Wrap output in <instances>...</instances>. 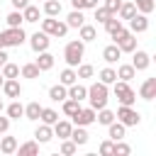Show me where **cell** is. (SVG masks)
Returning <instances> with one entry per match:
<instances>
[{
	"label": "cell",
	"mask_w": 156,
	"mask_h": 156,
	"mask_svg": "<svg viewBox=\"0 0 156 156\" xmlns=\"http://www.w3.org/2000/svg\"><path fill=\"white\" fill-rule=\"evenodd\" d=\"M24 39H27V34H24V29H22V27H7V29L2 32L5 49H7V46H22V44H24Z\"/></svg>",
	"instance_id": "5"
},
{
	"label": "cell",
	"mask_w": 156,
	"mask_h": 156,
	"mask_svg": "<svg viewBox=\"0 0 156 156\" xmlns=\"http://www.w3.org/2000/svg\"><path fill=\"white\" fill-rule=\"evenodd\" d=\"M112 146H115V141H112V139H110V141H102V144H100V154L112 156Z\"/></svg>",
	"instance_id": "48"
},
{
	"label": "cell",
	"mask_w": 156,
	"mask_h": 156,
	"mask_svg": "<svg viewBox=\"0 0 156 156\" xmlns=\"http://www.w3.org/2000/svg\"><path fill=\"white\" fill-rule=\"evenodd\" d=\"M78 110H80V102H78V100H73V98H66V100H63V112H66L68 117H73Z\"/></svg>",
	"instance_id": "32"
},
{
	"label": "cell",
	"mask_w": 156,
	"mask_h": 156,
	"mask_svg": "<svg viewBox=\"0 0 156 156\" xmlns=\"http://www.w3.org/2000/svg\"><path fill=\"white\" fill-rule=\"evenodd\" d=\"M17 151H20V156H34V154H39V141H27V144L17 146Z\"/></svg>",
	"instance_id": "26"
},
{
	"label": "cell",
	"mask_w": 156,
	"mask_h": 156,
	"mask_svg": "<svg viewBox=\"0 0 156 156\" xmlns=\"http://www.w3.org/2000/svg\"><path fill=\"white\" fill-rule=\"evenodd\" d=\"M107 136L112 139V141H119V139H124V124L122 122H110L107 124Z\"/></svg>",
	"instance_id": "17"
},
{
	"label": "cell",
	"mask_w": 156,
	"mask_h": 156,
	"mask_svg": "<svg viewBox=\"0 0 156 156\" xmlns=\"http://www.w3.org/2000/svg\"><path fill=\"white\" fill-rule=\"evenodd\" d=\"M22 20H24V22H39V7L27 5V7L22 10Z\"/></svg>",
	"instance_id": "27"
},
{
	"label": "cell",
	"mask_w": 156,
	"mask_h": 156,
	"mask_svg": "<svg viewBox=\"0 0 156 156\" xmlns=\"http://www.w3.org/2000/svg\"><path fill=\"white\" fill-rule=\"evenodd\" d=\"M73 10H88V7H98V0H71Z\"/></svg>",
	"instance_id": "42"
},
{
	"label": "cell",
	"mask_w": 156,
	"mask_h": 156,
	"mask_svg": "<svg viewBox=\"0 0 156 156\" xmlns=\"http://www.w3.org/2000/svg\"><path fill=\"white\" fill-rule=\"evenodd\" d=\"M34 136H37V141L39 144H46V141H51V136H54V129H51V124H39L37 127V132H34Z\"/></svg>",
	"instance_id": "15"
},
{
	"label": "cell",
	"mask_w": 156,
	"mask_h": 156,
	"mask_svg": "<svg viewBox=\"0 0 156 156\" xmlns=\"http://www.w3.org/2000/svg\"><path fill=\"white\" fill-rule=\"evenodd\" d=\"M115 117H117L124 127H136V124H139V119H141V117H139V112H136L132 105H122V107L117 110V115H115Z\"/></svg>",
	"instance_id": "6"
},
{
	"label": "cell",
	"mask_w": 156,
	"mask_h": 156,
	"mask_svg": "<svg viewBox=\"0 0 156 156\" xmlns=\"http://www.w3.org/2000/svg\"><path fill=\"white\" fill-rule=\"evenodd\" d=\"M88 100H90V107L93 110H102V107H107V85L105 83H93L90 88H88Z\"/></svg>",
	"instance_id": "1"
},
{
	"label": "cell",
	"mask_w": 156,
	"mask_h": 156,
	"mask_svg": "<svg viewBox=\"0 0 156 156\" xmlns=\"http://www.w3.org/2000/svg\"><path fill=\"white\" fill-rule=\"evenodd\" d=\"M112 39H115V44L119 46V51H134V49H136V39H134V34L127 32V29H122V32L115 34Z\"/></svg>",
	"instance_id": "7"
},
{
	"label": "cell",
	"mask_w": 156,
	"mask_h": 156,
	"mask_svg": "<svg viewBox=\"0 0 156 156\" xmlns=\"http://www.w3.org/2000/svg\"><path fill=\"white\" fill-rule=\"evenodd\" d=\"M112 93H115V98H117L122 105H134V102H136V93L129 88V83H127V80H115Z\"/></svg>",
	"instance_id": "3"
},
{
	"label": "cell",
	"mask_w": 156,
	"mask_h": 156,
	"mask_svg": "<svg viewBox=\"0 0 156 156\" xmlns=\"http://www.w3.org/2000/svg\"><path fill=\"white\" fill-rule=\"evenodd\" d=\"M2 76H5V78H17V76H20V66L5 61V66H2Z\"/></svg>",
	"instance_id": "40"
},
{
	"label": "cell",
	"mask_w": 156,
	"mask_h": 156,
	"mask_svg": "<svg viewBox=\"0 0 156 156\" xmlns=\"http://www.w3.org/2000/svg\"><path fill=\"white\" fill-rule=\"evenodd\" d=\"M0 49H5V41H2V32H0Z\"/></svg>",
	"instance_id": "52"
},
{
	"label": "cell",
	"mask_w": 156,
	"mask_h": 156,
	"mask_svg": "<svg viewBox=\"0 0 156 156\" xmlns=\"http://www.w3.org/2000/svg\"><path fill=\"white\" fill-rule=\"evenodd\" d=\"M149 63H151V56L146 51H136L134 49V61H132L134 71H144V68H149Z\"/></svg>",
	"instance_id": "11"
},
{
	"label": "cell",
	"mask_w": 156,
	"mask_h": 156,
	"mask_svg": "<svg viewBox=\"0 0 156 156\" xmlns=\"http://www.w3.org/2000/svg\"><path fill=\"white\" fill-rule=\"evenodd\" d=\"M49 44H51V39H49V34L46 32H37V34H32L29 37V46L39 54V51H46L49 49Z\"/></svg>",
	"instance_id": "10"
},
{
	"label": "cell",
	"mask_w": 156,
	"mask_h": 156,
	"mask_svg": "<svg viewBox=\"0 0 156 156\" xmlns=\"http://www.w3.org/2000/svg\"><path fill=\"white\" fill-rule=\"evenodd\" d=\"M2 83H5V76H2V73H0V88H2Z\"/></svg>",
	"instance_id": "53"
},
{
	"label": "cell",
	"mask_w": 156,
	"mask_h": 156,
	"mask_svg": "<svg viewBox=\"0 0 156 156\" xmlns=\"http://www.w3.org/2000/svg\"><path fill=\"white\" fill-rule=\"evenodd\" d=\"M44 12H46V17L61 15V2H58V0H46V2H44Z\"/></svg>",
	"instance_id": "29"
},
{
	"label": "cell",
	"mask_w": 156,
	"mask_h": 156,
	"mask_svg": "<svg viewBox=\"0 0 156 156\" xmlns=\"http://www.w3.org/2000/svg\"><path fill=\"white\" fill-rule=\"evenodd\" d=\"M58 80H61V83L68 88L71 83H76V80H78V76H76V71L68 66V68H63V71H61V78H58Z\"/></svg>",
	"instance_id": "31"
},
{
	"label": "cell",
	"mask_w": 156,
	"mask_h": 156,
	"mask_svg": "<svg viewBox=\"0 0 156 156\" xmlns=\"http://www.w3.org/2000/svg\"><path fill=\"white\" fill-rule=\"evenodd\" d=\"M71 129H73L71 122H61V119L54 122V134H56L58 139H68V136H71Z\"/></svg>",
	"instance_id": "16"
},
{
	"label": "cell",
	"mask_w": 156,
	"mask_h": 156,
	"mask_svg": "<svg viewBox=\"0 0 156 156\" xmlns=\"http://www.w3.org/2000/svg\"><path fill=\"white\" fill-rule=\"evenodd\" d=\"M83 54H85V41H68L66 49H63V58H66V63H68L71 68L80 63Z\"/></svg>",
	"instance_id": "2"
},
{
	"label": "cell",
	"mask_w": 156,
	"mask_h": 156,
	"mask_svg": "<svg viewBox=\"0 0 156 156\" xmlns=\"http://www.w3.org/2000/svg\"><path fill=\"white\" fill-rule=\"evenodd\" d=\"M78 29H80V41H95V37H98V29L95 27H90V24L83 22Z\"/></svg>",
	"instance_id": "22"
},
{
	"label": "cell",
	"mask_w": 156,
	"mask_h": 156,
	"mask_svg": "<svg viewBox=\"0 0 156 156\" xmlns=\"http://www.w3.org/2000/svg\"><path fill=\"white\" fill-rule=\"evenodd\" d=\"M117 12H119V20H129V17L136 12V7H134V2H122Z\"/></svg>",
	"instance_id": "36"
},
{
	"label": "cell",
	"mask_w": 156,
	"mask_h": 156,
	"mask_svg": "<svg viewBox=\"0 0 156 156\" xmlns=\"http://www.w3.org/2000/svg\"><path fill=\"white\" fill-rule=\"evenodd\" d=\"M2 90H5V95H7V98H20V93H22V88H20L17 78H5Z\"/></svg>",
	"instance_id": "12"
},
{
	"label": "cell",
	"mask_w": 156,
	"mask_h": 156,
	"mask_svg": "<svg viewBox=\"0 0 156 156\" xmlns=\"http://www.w3.org/2000/svg\"><path fill=\"white\" fill-rule=\"evenodd\" d=\"M0 112H2V100H0Z\"/></svg>",
	"instance_id": "54"
},
{
	"label": "cell",
	"mask_w": 156,
	"mask_h": 156,
	"mask_svg": "<svg viewBox=\"0 0 156 156\" xmlns=\"http://www.w3.org/2000/svg\"><path fill=\"white\" fill-rule=\"evenodd\" d=\"M95 122H100V124H110V122H115V112L112 110H107V107H102L100 110V115H95Z\"/></svg>",
	"instance_id": "35"
},
{
	"label": "cell",
	"mask_w": 156,
	"mask_h": 156,
	"mask_svg": "<svg viewBox=\"0 0 156 156\" xmlns=\"http://www.w3.org/2000/svg\"><path fill=\"white\" fill-rule=\"evenodd\" d=\"M7 117H10V119H20V117H24V107H22L20 102H10V105H7Z\"/></svg>",
	"instance_id": "33"
},
{
	"label": "cell",
	"mask_w": 156,
	"mask_h": 156,
	"mask_svg": "<svg viewBox=\"0 0 156 156\" xmlns=\"http://www.w3.org/2000/svg\"><path fill=\"white\" fill-rule=\"evenodd\" d=\"M66 20H68V22H66L68 27H80V24L85 22V17H83V10H73V12H71Z\"/></svg>",
	"instance_id": "30"
},
{
	"label": "cell",
	"mask_w": 156,
	"mask_h": 156,
	"mask_svg": "<svg viewBox=\"0 0 156 156\" xmlns=\"http://www.w3.org/2000/svg\"><path fill=\"white\" fill-rule=\"evenodd\" d=\"M76 76H78V78H90V76H93V66H90V63H83V66H78Z\"/></svg>",
	"instance_id": "45"
},
{
	"label": "cell",
	"mask_w": 156,
	"mask_h": 156,
	"mask_svg": "<svg viewBox=\"0 0 156 156\" xmlns=\"http://www.w3.org/2000/svg\"><path fill=\"white\" fill-rule=\"evenodd\" d=\"M10 129V117H0V134H5Z\"/></svg>",
	"instance_id": "49"
},
{
	"label": "cell",
	"mask_w": 156,
	"mask_h": 156,
	"mask_svg": "<svg viewBox=\"0 0 156 156\" xmlns=\"http://www.w3.org/2000/svg\"><path fill=\"white\" fill-rule=\"evenodd\" d=\"M141 98L144 100H154L156 98V78H146L144 83H141Z\"/></svg>",
	"instance_id": "13"
},
{
	"label": "cell",
	"mask_w": 156,
	"mask_h": 156,
	"mask_svg": "<svg viewBox=\"0 0 156 156\" xmlns=\"http://www.w3.org/2000/svg\"><path fill=\"white\" fill-rule=\"evenodd\" d=\"M102 24H105V29H107V34H110V37H115V34H119V32L124 29V24H122V20H117L115 15H112V17L107 20V22H102Z\"/></svg>",
	"instance_id": "18"
},
{
	"label": "cell",
	"mask_w": 156,
	"mask_h": 156,
	"mask_svg": "<svg viewBox=\"0 0 156 156\" xmlns=\"http://www.w3.org/2000/svg\"><path fill=\"white\" fill-rule=\"evenodd\" d=\"M39 115H41V105L39 102H29L24 107V117L27 119H39Z\"/></svg>",
	"instance_id": "34"
},
{
	"label": "cell",
	"mask_w": 156,
	"mask_h": 156,
	"mask_svg": "<svg viewBox=\"0 0 156 156\" xmlns=\"http://www.w3.org/2000/svg\"><path fill=\"white\" fill-rule=\"evenodd\" d=\"M41 32H46L49 37H66L68 32V24L61 22V20H54V17H46L41 22Z\"/></svg>",
	"instance_id": "4"
},
{
	"label": "cell",
	"mask_w": 156,
	"mask_h": 156,
	"mask_svg": "<svg viewBox=\"0 0 156 156\" xmlns=\"http://www.w3.org/2000/svg\"><path fill=\"white\" fill-rule=\"evenodd\" d=\"M0 151L2 154H15L17 151V139L15 136H2L0 139Z\"/></svg>",
	"instance_id": "25"
},
{
	"label": "cell",
	"mask_w": 156,
	"mask_h": 156,
	"mask_svg": "<svg viewBox=\"0 0 156 156\" xmlns=\"http://www.w3.org/2000/svg\"><path fill=\"white\" fill-rule=\"evenodd\" d=\"M76 144L73 141H68V139H63V144H61V154H66V156H71V154H76Z\"/></svg>",
	"instance_id": "46"
},
{
	"label": "cell",
	"mask_w": 156,
	"mask_h": 156,
	"mask_svg": "<svg viewBox=\"0 0 156 156\" xmlns=\"http://www.w3.org/2000/svg\"><path fill=\"white\" fill-rule=\"evenodd\" d=\"M7 58H10V56H7V54H5V49H0V68H2V66H5V61H7Z\"/></svg>",
	"instance_id": "51"
},
{
	"label": "cell",
	"mask_w": 156,
	"mask_h": 156,
	"mask_svg": "<svg viewBox=\"0 0 156 156\" xmlns=\"http://www.w3.org/2000/svg\"><path fill=\"white\" fill-rule=\"evenodd\" d=\"M39 119H41L44 124H54V122L58 119V112H56V110H51V107H41V115H39Z\"/></svg>",
	"instance_id": "28"
},
{
	"label": "cell",
	"mask_w": 156,
	"mask_h": 156,
	"mask_svg": "<svg viewBox=\"0 0 156 156\" xmlns=\"http://www.w3.org/2000/svg\"><path fill=\"white\" fill-rule=\"evenodd\" d=\"M146 29H149V17H146L144 12H141V15L134 12V15L129 17V32H132V34H141V32H146Z\"/></svg>",
	"instance_id": "9"
},
{
	"label": "cell",
	"mask_w": 156,
	"mask_h": 156,
	"mask_svg": "<svg viewBox=\"0 0 156 156\" xmlns=\"http://www.w3.org/2000/svg\"><path fill=\"white\" fill-rule=\"evenodd\" d=\"M119 5H122V0H105V5H102V7H107V10H110V15H117Z\"/></svg>",
	"instance_id": "47"
},
{
	"label": "cell",
	"mask_w": 156,
	"mask_h": 156,
	"mask_svg": "<svg viewBox=\"0 0 156 156\" xmlns=\"http://www.w3.org/2000/svg\"><path fill=\"white\" fill-rule=\"evenodd\" d=\"M119 56H122V51H119L117 44H110V46H105V51H102V58H105L107 63H117Z\"/></svg>",
	"instance_id": "19"
},
{
	"label": "cell",
	"mask_w": 156,
	"mask_h": 156,
	"mask_svg": "<svg viewBox=\"0 0 156 156\" xmlns=\"http://www.w3.org/2000/svg\"><path fill=\"white\" fill-rule=\"evenodd\" d=\"M129 151H132V149H129V144H124L122 139H119V141H115V146H112V154H115V156H127Z\"/></svg>",
	"instance_id": "41"
},
{
	"label": "cell",
	"mask_w": 156,
	"mask_h": 156,
	"mask_svg": "<svg viewBox=\"0 0 156 156\" xmlns=\"http://www.w3.org/2000/svg\"><path fill=\"white\" fill-rule=\"evenodd\" d=\"M37 66H39V71H49V68L54 66V56H51L49 51H39V58H37Z\"/></svg>",
	"instance_id": "23"
},
{
	"label": "cell",
	"mask_w": 156,
	"mask_h": 156,
	"mask_svg": "<svg viewBox=\"0 0 156 156\" xmlns=\"http://www.w3.org/2000/svg\"><path fill=\"white\" fill-rule=\"evenodd\" d=\"M95 115H98V110H93V107H80L76 115H73V124L76 127H88V124H93L95 122Z\"/></svg>",
	"instance_id": "8"
},
{
	"label": "cell",
	"mask_w": 156,
	"mask_h": 156,
	"mask_svg": "<svg viewBox=\"0 0 156 156\" xmlns=\"http://www.w3.org/2000/svg\"><path fill=\"white\" fill-rule=\"evenodd\" d=\"M93 10H95V20H98V22H107V20L112 17L107 7H93Z\"/></svg>",
	"instance_id": "44"
},
{
	"label": "cell",
	"mask_w": 156,
	"mask_h": 156,
	"mask_svg": "<svg viewBox=\"0 0 156 156\" xmlns=\"http://www.w3.org/2000/svg\"><path fill=\"white\" fill-rule=\"evenodd\" d=\"M115 80H117V71H115V68H102V71H100V83L110 85V83H115Z\"/></svg>",
	"instance_id": "37"
},
{
	"label": "cell",
	"mask_w": 156,
	"mask_h": 156,
	"mask_svg": "<svg viewBox=\"0 0 156 156\" xmlns=\"http://www.w3.org/2000/svg\"><path fill=\"white\" fill-rule=\"evenodd\" d=\"M68 98H73V100H85L88 98V88H83V85H78V83H71L68 85Z\"/></svg>",
	"instance_id": "20"
},
{
	"label": "cell",
	"mask_w": 156,
	"mask_h": 156,
	"mask_svg": "<svg viewBox=\"0 0 156 156\" xmlns=\"http://www.w3.org/2000/svg\"><path fill=\"white\" fill-rule=\"evenodd\" d=\"M76 146H83V144H88V132L83 129V127H78V129H71V136H68Z\"/></svg>",
	"instance_id": "21"
},
{
	"label": "cell",
	"mask_w": 156,
	"mask_h": 156,
	"mask_svg": "<svg viewBox=\"0 0 156 156\" xmlns=\"http://www.w3.org/2000/svg\"><path fill=\"white\" fill-rule=\"evenodd\" d=\"M22 22H24L22 20V12H17V10L7 15V27H22Z\"/></svg>",
	"instance_id": "43"
},
{
	"label": "cell",
	"mask_w": 156,
	"mask_h": 156,
	"mask_svg": "<svg viewBox=\"0 0 156 156\" xmlns=\"http://www.w3.org/2000/svg\"><path fill=\"white\" fill-rule=\"evenodd\" d=\"M12 5H15V10H24L27 5H29V0H10Z\"/></svg>",
	"instance_id": "50"
},
{
	"label": "cell",
	"mask_w": 156,
	"mask_h": 156,
	"mask_svg": "<svg viewBox=\"0 0 156 156\" xmlns=\"http://www.w3.org/2000/svg\"><path fill=\"white\" fill-rule=\"evenodd\" d=\"M134 7L139 10V12H144V15H149V12H154V0H134Z\"/></svg>",
	"instance_id": "39"
},
{
	"label": "cell",
	"mask_w": 156,
	"mask_h": 156,
	"mask_svg": "<svg viewBox=\"0 0 156 156\" xmlns=\"http://www.w3.org/2000/svg\"><path fill=\"white\" fill-rule=\"evenodd\" d=\"M49 98H51L54 102H63V100L68 98V88H66L63 83H58V85H51V88H49Z\"/></svg>",
	"instance_id": "14"
},
{
	"label": "cell",
	"mask_w": 156,
	"mask_h": 156,
	"mask_svg": "<svg viewBox=\"0 0 156 156\" xmlns=\"http://www.w3.org/2000/svg\"><path fill=\"white\" fill-rule=\"evenodd\" d=\"M39 73H41V71H39L37 63H24V66H22V76H24V78H39Z\"/></svg>",
	"instance_id": "38"
},
{
	"label": "cell",
	"mask_w": 156,
	"mask_h": 156,
	"mask_svg": "<svg viewBox=\"0 0 156 156\" xmlns=\"http://www.w3.org/2000/svg\"><path fill=\"white\" fill-rule=\"evenodd\" d=\"M134 76H136V71H134V66H132V63H124V66H119V68H117V78H119V80H127V83H129Z\"/></svg>",
	"instance_id": "24"
}]
</instances>
